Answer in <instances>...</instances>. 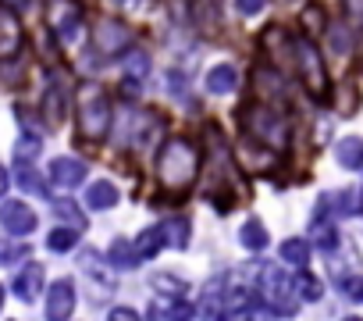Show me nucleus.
Here are the masks:
<instances>
[{
  "label": "nucleus",
  "mask_w": 363,
  "mask_h": 321,
  "mask_svg": "<svg viewBox=\"0 0 363 321\" xmlns=\"http://www.w3.org/2000/svg\"><path fill=\"white\" fill-rule=\"evenodd\" d=\"M200 175V150L189 139H167L157 153V179L171 193H186Z\"/></svg>",
  "instance_id": "f257e3e1"
},
{
  "label": "nucleus",
  "mask_w": 363,
  "mask_h": 321,
  "mask_svg": "<svg viewBox=\"0 0 363 321\" xmlns=\"http://www.w3.org/2000/svg\"><path fill=\"white\" fill-rule=\"evenodd\" d=\"M207 168H211V175H207V183H203L207 200H214L221 211H232V204H235V200H232V186H228V179H232V157H228V146L221 143L218 129H211Z\"/></svg>",
  "instance_id": "f03ea898"
},
{
  "label": "nucleus",
  "mask_w": 363,
  "mask_h": 321,
  "mask_svg": "<svg viewBox=\"0 0 363 321\" xmlns=\"http://www.w3.org/2000/svg\"><path fill=\"white\" fill-rule=\"evenodd\" d=\"M111 97L100 86H89L79 100V136L89 143H100L111 132Z\"/></svg>",
  "instance_id": "7ed1b4c3"
},
{
  "label": "nucleus",
  "mask_w": 363,
  "mask_h": 321,
  "mask_svg": "<svg viewBox=\"0 0 363 321\" xmlns=\"http://www.w3.org/2000/svg\"><path fill=\"white\" fill-rule=\"evenodd\" d=\"M239 114H242L246 132L257 136V143H264V146H271V150H281V146H285L289 125H285V118H281L278 111H271V107H242Z\"/></svg>",
  "instance_id": "20e7f679"
},
{
  "label": "nucleus",
  "mask_w": 363,
  "mask_h": 321,
  "mask_svg": "<svg viewBox=\"0 0 363 321\" xmlns=\"http://www.w3.org/2000/svg\"><path fill=\"white\" fill-rule=\"evenodd\" d=\"M260 303L271 307L274 314H292L296 310V282L281 268H264L260 275Z\"/></svg>",
  "instance_id": "39448f33"
},
{
  "label": "nucleus",
  "mask_w": 363,
  "mask_h": 321,
  "mask_svg": "<svg viewBox=\"0 0 363 321\" xmlns=\"http://www.w3.org/2000/svg\"><path fill=\"white\" fill-rule=\"evenodd\" d=\"M292 54H296V68H299L306 89H310L313 97H324V93H328V68H324L317 47H313L310 40H296V43H292Z\"/></svg>",
  "instance_id": "423d86ee"
},
{
  "label": "nucleus",
  "mask_w": 363,
  "mask_h": 321,
  "mask_svg": "<svg viewBox=\"0 0 363 321\" xmlns=\"http://www.w3.org/2000/svg\"><path fill=\"white\" fill-rule=\"evenodd\" d=\"M40 225L36 211L22 200H8V204H0V229L11 232V236H33V229Z\"/></svg>",
  "instance_id": "0eeeda50"
},
{
  "label": "nucleus",
  "mask_w": 363,
  "mask_h": 321,
  "mask_svg": "<svg viewBox=\"0 0 363 321\" xmlns=\"http://www.w3.org/2000/svg\"><path fill=\"white\" fill-rule=\"evenodd\" d=\"M132 43V29L128 26H121V22H100L96 29H93V47H96V54H104V58H114V54H121L125 47Z\"/></svg>",
  "instance_id": "6e6552de"
},
{
  "label": "nucleus",
  "mask_w": 363,
  "mask_h": 321,
  "mask_svg": "<svg viewBox=\"0 0 363 321\" xmlns=\"http://www.w3.org/2000/svg\"><path fill=\"white\" fill-rule=\"evenodd\" d=\"M72 314H75V282L57 278L47 293V317L50 321H68Z\"/></svg>",
  "instance_id": "1a4fd4ad"
},
{
  "label": "nucleus",
  "mask_w": 363,
  "mask_h": 321,
  "mask_svg": "<svg viewBox=\"0 0 363 321\" xmlns=\"http://www.w3.org/2000/svg\"><path fill=\"white\" fill-rule=\"evenodd\" d=\"M18 47H22V22L8 4H0V58H15Z\"/></svg>",
  "instance_id": "9d476101"
},
{
  "label": "nucleus",
  "mask_w": 363,
  "mask_h": 321,
  "mask_svg": "<svg viewBox=\"0 0 363 321\" xmlns=\"http://www.w3.org/2000/svg\"><path fill=\"white\" fill-rule=\"evenodd\" d=\"M15 296L22 300V303H33L36 296H40V289H43V264H36V261H29L18 275H15Z\"/></svg>",
  "instance_id": "9b49d317"
},
{
  "label": "nucleus",
  "mask_w": 363,
  "mask_h": 321,
  "mask_svg": "<svg viewBox=\"0 0 363 321\" xmlns=\"http://www.w3.org/2000/svg\"><path fill=\"white\" fill-rule=\"evenodd\" d=\"M50 179H54V186L72 190V186H79L86 179V165L75 160V157H54L50 160Z\"/></svg>",
  "instance_id": "f8f14e48"
},
{
  "label": "nucleus",
  "mask_w": 363,
  "mask_h": 321,
  "mask_svg": "<svg viewBox=\"0 0 363 321\" xmlns=\"http://www.w3.org/2000/svg\"><path fill=\"white\" fill-rule=\"evenodd\" d=\"M320 207L324 211H335L338 218H352V214L363 211V190H342V193L320 197Z\"/></svg>",
  "instance_id": "ddd939ff"
},
{
  "label": "nucleus",
  "mask_w": 363,
  "mask_h": 321,
  "mask_svg": "<svg viewBox=\"0 0 363 321\" xmlns=\"http://www.w3.org/2000/svg\"><path fill=\"white\" fill-rule=\"evenodd\" d=\"M65 111H68V86L65 82H50L47 93H43V118H47V125H61Z\"/></svg>",
  "instance_id": "4468645a"
},
{
  "label": "nucleus",
  "mask_w": 363,
  "mask_h": 321,
  "mask_svg": "<svg viewBox=\"0 0 363 321\" xmlns=\"http://www.w3.org/2000/svg\"><path fill=\"white\" fill-rule=\"evenodd\" d=\"M239 160H242V168H250V172H257V168H271L274 160H278V150H271V146H253V139H242L239 143Z\"/></svg>",
  "instance_id": "2eb2a0df"
},
{
  "label": "nucleus",
  "mask_w": 363,
  "mask_h": 321,
  "mask_svg": "<svg viewBox=\"0 0 363 321\" xmlns=\"http://www.w3.org/2000/svg\"><path fill=\"white\" fill-rule=\"evenodd\" d=\"M335 157H338L342 168L359 172V168H363V139H359V136H345V139L335 146Z\"/></svg>",
  "instance_id": "dca6fc26"
},
{
  "label": "nucleus",
  "mask_w": 363,
  "mask_h": 321,
  "mask_svg": "<svg viewBox=\"0 0 363 321\" xmlns=\"http://www.w3.org/2000/svg\"><path fill=\"white\" fill-rule=\"evenodd\" d=\"M114 204H118L114 183H93V186L86 190V207H89V211H111Z\"/></svg>",
  "instance_id": "f3484780"
},
{
  "label": "nucleus",
  "mask_w": 363,
  "mask_h": 321,
  "mask_svg": "<svg viewBox=\"0 0 363 321\" xmlns=\"http://www.w3.org/2000/svg\"><path fill=\"white\" fill-rule=\"evenodd\" d=\"M235 82H239V75H235V68L232 65H218V68H211L207 72V89L211 93H232L235 89Z\"/></svg>",
  "instance_id": "a211bd4d"
},
{
  "label": "nucleus",
  "mask_w": 363,
  "mask_h": 321,
  "mask_svg": "<svg viewBox=\"0 0 363 321\" xmlns=\"http://www.w3.org/2000/svg\"><path fill=\"white\" fill-rule=\"evenodd\" d=\"M107 261H111L114 268H125V271L135 268V264H143V257L135 254V243H128V239H121V236L111 243V257H107Z\"/></svg>",
  "instance_id": "6ab92c4d"
},
{
  "label": "nucleus",
  "mask_w": 363,
  "mask_h": 321,
  "mask_svg": "<svg viewBox=\"0 0 363 321\" xmlns=\"http://www.w3.org/2000/svg\"><path fill=\"white\" fill-rule=\"evenodd\" d=\"M150 321H193V307L189 303H153Z\"/></svg>",
  "instance_id": "aec40b11"
},
{
  "label": "nucleus",
  "mask_w": 363,
  "mask_h": 321,
  "mask_svg": "<svg viewBox=\"0 0 363 321\" xmlns=\"http://www.w3.org/2000/svg\"><path fill=\"white\" fill-rule=\"evenodd\" d=\"M15 183L26 190V193H33V197H40V200H47V186H43V179L36 175V168L33 165H26V160H18V172H15Z\"/></svg>",
  "instance_id": "412c9836"
},
{
  "label": "nucleus",
  "mask_w": 363,
  "mask_h": 321,
  "mask_svg": "<svg viewBox=\"0 0 363 321\" xmlns=\"http://www.w3.org/2000/svg\"><path fill=\"white\" fill-rule=\"evenodd\" d=\"M160 246H164V232H160V225L143 229V232H139V239H135V254H139L143 261L157 257V250H160Z\"/></svg>",
  "instance_id": "4be33fe9"
},
{
  "label": "nucleus",
  "mask_w": 363,
  "mask_h": 321,
  "mask_svg": "<svg viewBox=\"0 0 363 321\" xmlns=\"http://www.w3.org/2000/svg\"><path fill=\"white\" fill-rule=\"evenodd\" d=\"M160 232H164V243H171L174 250L189 246V222H186V218H174V222L160 225Z\"/></svg>",
  "instance_id": "5701e85b"
},
{
  "label": "nucleus",
  "mask_w": 363,
  "mask_h": 321,
  "mask_svg": "<svg viewBox=\"0 0 363 321\" xmlns=\"http://www.w3.org/2000/svg\"><path fill=\"white\" fill-rule=\"evenodd\" d=\"M281 257H285V264L306 268V261H310V243H306V239H285V243H281Z\"/></svg>",
  "instance_id": "b1692460"
},
{
  "label": "nucleus",
  "mask_w": 363,
  "mask_h": 321,
  "mask_svg": "<svg viewBox=\"0 0 363 321\" xmlns=\"http://www.w3.org/2000/svg\"><path fill=\"white\" fill-rule=\"evenodd\" d=\"M239 239H242V246H246V250H264V246H267V229L253 218V222H246V225H242Z\"/></svg>",
  "instance_id": "393cba45"
},
{
  "label": "nucleus",
  "mask_w": 363,
  "mask_h": 321,
  "mask_svg": "<svg viewBox=\"0 0 363 321\" xmlns=\"http://www.w3.org/2000/svg\"><path fill=\"white\" fill-rule=\"evenodd\" d=\"M121 68H125V82L146 79V72H150V58H146V54H139V50H132V54L121 61Z\"/></svg>",
  "instance_id": "a878e982"
},
{
  "label": "nucleus",
  "mask_w": 363,
  "mask_h": 321,
  "mask_svg": "<svg viewBox=\"0 0 363 321\" xmlns=\"http://www.w3.org/2000/svg\"><path fill=\"white\" fill-rule=\"evenodd\" d=\"M54 26H57V36L65 40V43H72L75 36H79V29H82V18H79V11H68V15H54Z\"/></svg>",
  "instance_id": "bb28decb"
},
{
  "label": "nucleus",
  "mask_w": 363,
  "mask_h": 321,
  "mask_svg": "<svg viewBox=\"0 0 363 321\" xmlns=\"http://www.w3.org/2000/svg\"><path fill=\"white\" fill-rule=\"evenodd\" d=\"M79 243V232L75 229H54L50 236H47V246L54 250V254H65V250H72Z\"/></svg>",
  "instance_id": "cd10ccee"
},
{
  "label": "nucleus",
  "mask_w": 363,
  "mask_h": 321,
  "mask_svg": "<svg viewBox=\"0 0 363 321\" xmlns=\"http://www.w3.org/2000/svg\"><path fill=\"white\" fill-rule=\"evenodd\" d=\"M296 296H299V300H320V296H324L320 278H313V275H306V271H303V275L296 278Z\"/></svg>",
  "instance_id": "c85d7f7f"
},
{
  "label": "nucleus",
  "mask_w": 363,
  "mask_h": 321,
  "mask_svg": "<svg viewBox=\"0 0 363 321\" xmlns=\"http://www.w3.org/2000/svg\"><path fill=\"white\" fill-rule=\"evenodd\" d=\"M313 243H317L320 250H331V246L338 243V236H335V229H331V225H328V222H324L320 214H317V222H313Z\"/></svg>",
  "instance_id": "c756f323"
},
{
  "label": "nucleus",
  "mask_w": 363,
  "mask_h": 321,
  "mask_svg": "<svg viewBox=\"0 0 363 321\" xmlns=\"http://www.w3.org/2000/svg\"><path fill=\"white\" fill-rule=\"evenodd\" d=\"M18 257H29V250L22 243H11V239H0V264H11Z\"/></svg>",
  "instance_id": "7c9ffc66"
},
{
  "label": "nucleus",
  "mask_w": 363,
  "mask_h": 321,
  "mask_svg": "<svg viewBox=\"0 0 363 321\" xmlns=\"http://www.w3.org/2000/svg\"><path fill=\"white\" fill-rule=\"evenodd\" d=\"M218 321H253V310L242 307V303H235V307H225Z\"/></svg>",
  "instance_id": "2f4dec72"
},
{
  "label": "nucleus",
  "mask_w": 363,
  "mask_h": 321,
  "mask_svg": "<svg viewBox=\"0 0 363 321\" xmlns=\"http://www.w3.org/2000/svg\"><path fill=\"white\" fill-rule=\"evenodd\" d=\"M40 146H43V143H40L36 136H29V139H22V143H18V160H26V157L33 160V157L40 153Z\"/></svg>",
  "instance_id": "473e14b6"
},
{
  "label": "nucleus",
  "mask_w": 363,
  "mask_h": 321,
  "mask_svg": "<svg viewBox=\"0 0 363 321\" xmlns=\"http://www.w3.org/2000/svg\"><path fill=\"white\" fill-rule=\"evenodd\" d=\"M342 293H345L349 300L363 303V278H345V282H342Z\"/></svg>",
  "instance_id": "72a5a7b5"
},
{
  "label": "nucleus",
  "mask_w": 363,
  "mask_h": 321,
  "mask_svg": "<svg viewBox=\"0 0 363 321\" xmlns=\"http://www.w3.org/2000/svg\"><path fill=\"white\" fill-rule=\"evenodd\" d=\"M153 285H157L160 293H182V278H171V275H157Z\"/></svg>",
  "instance_id": "f704fd0d"
},
{
  "label": "nucleus",
  "mask_w": 363,
  "mask_h": 321,
  "mask_svg": "<svg viewBox=\"0 0 363 321\" xmlns=\"http://www.w3.org/2000/svg\"><path fill=\"white\" fill-rule=\"evenodd\" d=\"M235 8H239V15H260L267 8V0H235Z\"/></svg>",
  "instance_id": "c9c22d12"
},
{
  "label": "nucleus",
  "mask_w": 363,
  "mask_h": 321,
  "mask_svg": "<svg viewBox=\"0 0 363 321\" xmlns=\"http://www.w3.org/2000/svg\"><path fill=\"white\" fill-rule=\"evenodd\" d=\"M303 22H306V26L317 33V29L324 26V11H320V8H306V11H303Z\"/></svg>",
  "instance_id": "e433bc0d"
},
{
  "label": "nucleus",
  "mask_w": 363,
  "mask_h": 321,
  "mask_svg": "<svg viewBox=\"0 0 363 321\" xmlns=\"http://www.w3.org/2000/svg\"><path fill=\"white\" fill-rule=\"evenodd\" d=\"M107 321H139V314H135L132 307H114V310L107 314Z\"/></svg>",
  "instance_id": "4c0bfd02"
},
{
  "label": "nucleus",
  "mask_w": 363,
  "mask_h": 321,
  "mask_svg": "<svg viewBox=\"0 0 363 321\" xmlns=\"http://www.w3.org/2000/svg\"><path fill=\"white\" fill-rule=\"evenodd\" d=\"M57 214H65V218H72V222H82V211H79L72 200H61V204H57Z\"/></svg>",
  "instance_id": "58836bf2"
},
{
  "label": "nucleus",
  "mask_w": 363,
  "mask_h": 321,
  "mask_svg": "<svg viewBox=\"0 0 363 321\" xmlns=\"http://www.w3.org/2000/svg\"><path fill=\"white\" fill-rule=\"evenodd\" d=\"M8 186H11V179H8V168H4V165H0V197H4V193H8Z\"/></svg>",
  "instance_id": "ea45409f"
},
{
  "label": "nucleus",
  "mask_w": 363,
  "mask_h": 321,
  "mask_svg": "<svg viewBox=\"0 0 363 321\" xmlns=\"http://www.w3.org/2000/svg\"><path fill=\"white\" fill-rule=\"evenodd\" d=\"M0 4H8V8H11V4H15V8H29L33 0H0Z\"/></svg>",
  "instance_id": "a19ab883"
},
{
  "label": "nucleus",
  "mask_w": 363,
  "mask_h": 321,
  "mask_svg": "<svg viewBox=\"0 0 363 321\" xmlns=\"http://www.w3.org/2000/svg\"><path fill=\"white\" fill-rule=\"evenodd\" d=\"M349 11L352 15H363V0H349Z\"/></svg>",
  "instance_id": "79ce46f5"
},
{
  "label": "nucleus",
  "mask_w": 363,
  "mask_h": 321,
  "mask_svg": "<svg viewBox=\"0 0 363 321\" xmlns=\"http://www.w3.org/2000/svg\"><path fill=\"white\" fill-rule=\"evenodd\" d=\"M118 4H121V8H132V4H135V0H118Z\"/></svg>",
  "instance_id": "37998d69"
},
{
  "label": "nucleus",
  "mask_w": 363,
  "mask_h": 321,
  "mask_svg": "<svg viewBox=\"0 0 363 321\" xmlns=\"http://www.w3.org/2000/svg\"><path fill=\"white\" fill-rule=\"evenodd\" d=\"M0 307H4V285H0Z\"/></svg>",
  "instance_id": "c03bdc74"
},
{
  "label": "nucleus",
  "mask_w": 363,
  "mask_h": 321,
  "mask_svg": "<svg viewBox=\"0 0 363 321\" xmlns=\"http://www.w3.org/2000/svg\"><path fill=\"white\" fill-rule=\"evenodd\" d=\"M342 321H363V317H342Z\"/></svg>",
  "instance_id": "a18cd8bd"
}]
</instances>
